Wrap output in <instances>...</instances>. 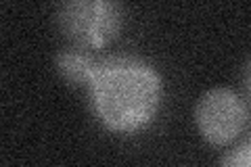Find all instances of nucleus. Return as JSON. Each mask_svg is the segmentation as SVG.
Returning <instances> with one entry per match:
<instances>
[{
	"label": "nucleus",
	"mask_w": 251,
	"mask_h": 167,
	"mask_svg": "<svg viewBox=\"0 0 251 167\" xmlns=\"http://www.w3.org/2000/svg\"><path fill=\"white\" fill-rule=\"evenodd\" d=\"M86 90L92 115L115 134H136L151 125L163 98L161 75L134 54L100 59Z\"/></svg>",
	"instance_id": "1"
},
{
	"label": "nucleus",
	"mask_w": 251,
	"mask_h": 167,
	"mask_svg": "<svg viewBox=\"0 0 251 167\" xmlns=\"http://www.w3.org/2000/svg\"><path fill=\"white\" fill-rule=\"evenodd\" d=\"M57 27L77 48L111 44L124 27V6L111 0H67L57 6Z\"/></svg>",
	"instance_id": "2"
},
{
	"label": "nucleus",
	"mask_w": 251,
	"mask_h": 167,
	"mask_svg": "<svg viewBox=\"0 0 251 167\" xmlns=\"http://www.w3.org/2000/svg\"><path fill=\"white\" fill-rule=\"evenodd\" d=\"M195 125L203 138L214 146L237 140L249 121L245 98L230 88H211L203 92L193 111Z\"/></svg>",
	"instance_id": "3"
},
{
	"label": "nucleus",
	"mask_w": 251,
	"mask_h": 167,
	"mask_svg": "<svg viewBox=\"0 0 251 167\" xmlns=\"http://www.w3.org/2000/svg\"><path fill=\"white\" fill-rule=\"evenodd\" d=\"M54 65H57L63 82L75 86V88H88V84L94 77V71L99 67V59H94L92 52L86 48L69 46V48L59 50Z\"/></svg>",
	"instance_id": "4"
},
{
	"label": "nucleus",
	"mask_w": 251,
	"mask_h": 167,
	"mask_svg": "<svg viewBox=\"0 0 251 167\" xmlns=\"http://www.w3.org/2000/svg\"><path fill=\"white\" fill-rule=\"evenodd\" d=\"M220 167H251V140L228 150L220 161Z\"/></svg>",
	"instance_id": "5"
},
{
	"label": "nucleus",
	"mask_w": 251,
	"mask_h": 167,
	"mask_svg": "<svg viewBox=\"0 0 251 167\" xmlns=\"http://www.w3.org/2000/svg\"><path fill=\"white\" fill-rule=\"evenodd\" d=\"M243 86H245V92H247V98L251 100V57L245 65V71H243Z\"/></svg>",
	"instance_id": "6"
}]
</instances>
